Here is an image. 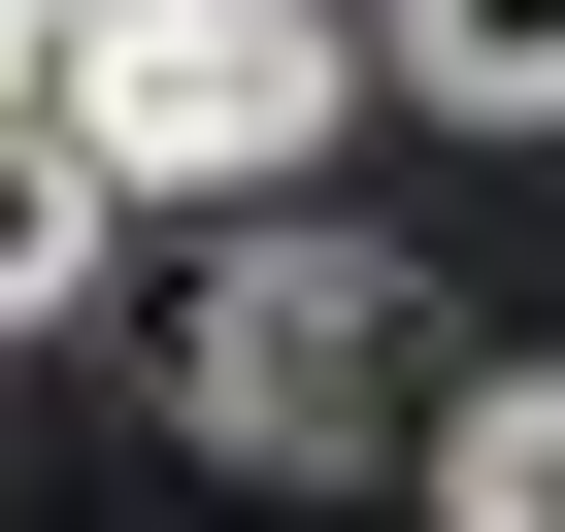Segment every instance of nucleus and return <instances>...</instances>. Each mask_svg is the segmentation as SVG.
Here are the masks:
<instances>
[{
    "label": "nucleus",
    "mask_w": 565,
    "mask_h": 532,
    "mask_svg": "<svg viewBox=\"0 0 565 532\" xmlns=\"http://www.w3.org/2000/svg\"><path fill=\"white\" fill-rule=\"evenodd\" d=\"M399 400H433V300H399V266H366L333 200H300V233H200V300H167V433H200V466L333 499Z\"/></svg>",
    "instance_id": "nucleus-1"
},
{
    "label": "nucleus",
    "mask_w": 565,
    "mask_h": 532,
    "mask_svg": "<svg viewBox=\"0 0 565 532\" xmlns=\"http://www.w3.org/2000/svg\"><path fill=\"white\" fill-rule=\"evenodd\" d=\"M333 100H366V0H100V200H200V233H300V167H333Z\"/></svg>",
    "instance_id": "nucleus-2"
},
{
    "label": "nucleus",
    "mask_w": 565,
    "mask_h": 532,
    "mask_svg": "<svg viewBox=\"0 0 565 532\" xmlns=\"http://www.w3.org/2000/svg\"><path fill=\"white\" fill-rule=\"evenodd\" d=\"M433 532H565V366H466L433 400Z\"/></svg>",
    "instance_id": "nucleus-3"
},
{
    "label": "nucleus",
    "mask_w": 565,
    "mask_h": 532,
    "mask_svg": "<svg viewBox=\"0 0 565 532\" xmlns=\"http://www.w3.org/2000/svg\"><path fill=\"white\" fill-rule=\"evenodd\" d=\"M100 233H134L100 134H0V333H67V300H100Z\"/></svg>",
    "instance_id": "nucleus-4"
},
{
    "label": "nucleus",
    "mask_w": 565,
    "mask_h": 532,
    "mask_svg": "<svg viewBox=\"0 0 565 532\" xmlns=\"http://www.w3.org/2000/svg\"><path fill=\"white\" fill-rule=\"evenodd\" d=\"M399 100H466V134H565V0H399Z\"/></svg>",
    "instance_id": "nucleus-5"
}]
</instances>
